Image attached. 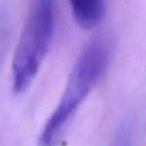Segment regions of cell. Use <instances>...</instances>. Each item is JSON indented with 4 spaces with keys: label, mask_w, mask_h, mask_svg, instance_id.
<instances>
[{
    "label": "cell",
    "mask_w": 146,
    "mask_h": 146,
    "mask_svg": "<svg viewBox=\"0 0 146 146\" xmlns=\"http://www.w3.org/2000/svg\"><path fill=\"white\" fill-rule=\"evenodd\" d=\"M74 19L82 29L97 26L104 16V0H68Z\"/></svg>",
    "instance_id": "obj_3"
},
{
    "label": "cell",
    "mask_w": 146,
    "mask_h": 146,
    "mask_svg": "<svg viewBox=\"0 0 146 146\" xmlns=\"http://www.w3.org/2000/svg\"><path fill=\"white\" fill-rule=\"evenodd\" d=\"M55 26L54 0H35L13 58V89L25 91L35 78L51 43Z\"/></svg>",
    "instance_id": "obj_2"
},
{
    "label": "cell",
    "mask_w": 146,
    "mask_h": 146,
    "mask_svg": "<svg viewBox=\"0 0 146 146\" xmlns=\"http://www.w3.org/2000/svg\"><path fill=\"white\" fill-rule=\"evenodd\" d=\"M110 47L104 39L91 40L81 51L67 80L62 98L43 127L39 146H57L71 117L104 74Z\"/></svg>",
    "instance_id": "obj_1"
},
{
    "label": "cell",
    "mask_w": 146,
    "mask_h": 146,
    "mask_svg": "<svg viewBox=\"0 0 146 146\" xmlns=\"http://www.w3.org/2000/svg\"><path fill=\"white\" fill-rule=\"evenodd\" d=\"M112 146H135V131L130 121H125L120 125Z\"/></svg>",
    "instance_id": "obj_4"
}]
</instances>
